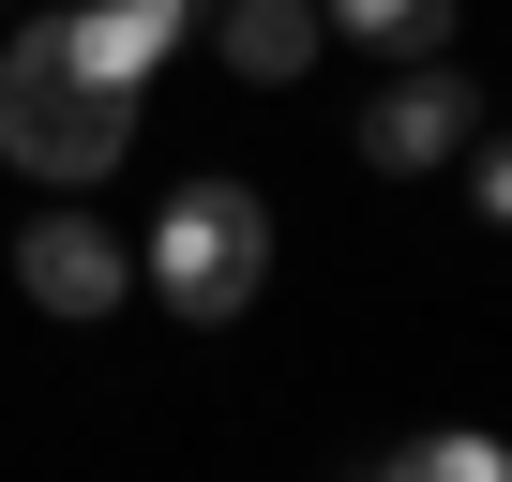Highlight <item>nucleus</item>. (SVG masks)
I'll use <instances>...</instances> for the list:
<instances>
[{
  "mask_svg": "<svg viewBox=\"0 0 512 482\" xmlns=\"http://www.w3.org/2000/svg\"><path fill=\"white\" fill-rule=\"evenodd\" d=\"M136 257H151V287H166L181 317H241L256 287H272V211H256L241 181H181Z\"/></svg>",
  "mask_w": 512,
  "mask_h": 482,
  "instance_id": "2",
  "label": "nucleus"
},
{
  "mask_svg": "<svg viewBox=\"0 0 512 482\" xmlns=\"http://www.w3.org/2000/svg\"><path fill=\"white\" fill-rule=\"evenodd\" d=\"M392 467H422V482H512V452H497V437H407Z\"/></svg>",
  "mask_w": 512,
  "mask_h": 482,
  "instance_id": "8",
  "label": "nucleus"
},
{
  "mask_svg": "<svg viewBox=\"0 0 512 482\" xmlns=\"http://www.w3.org/2000/svg\"><path fill=\"white\" fill-rule=\"evenodd\" d=\"M61 31H76L91 76H151V61L196 31V0H91V16H61Z\"/></svg>",
  "mask_w": 512,
  "mask_h": 482,
  "instance_id": "6",
  "label": "nucleus"
},
{
  "mask_svg": "<svg viewBox=\"0 0 512 482\" xmlns=\"http://www.w3.org/2000/svg\"><path fill=\"white\" fill-rule=\"evenodd\" d=\"M317 31H332L317 0H226V31H211V46H226V76H256V91H287V76L317 61Z\"/></svg>",
  "mask_w": 512,
  "mask_h": 482,
  "instance_id": "5",
  "label": "nucleus"
},
{
  "mask_svg": "<svg viewBox=\"0 0 512 482\" xmlns=\"http://www.w3.org/2000/svg\"><path fill=\"white\" fill-rule=\"evenodd\" d=\"M467 196H482V226H512V136H467Z\"/></svg>",
  "mask_w": 512,
  "mask_h": 482,
  "instance_id": "9",
  "label": "nucleus"
},
{
  "mask_svg": "<svg viewBox=\"0 0 512 482\" xmlns=\"http://www.w3.org/2000/svg\"><path fill=\"white\" fill-rule=\"evenodd\" d=\"M16 287H31L46 317H106V302L136 287V257H121V241H106L91 211H46V226L16 241Z\"/></svg>",
  "mask_w": 512,
  "mask_h": 482,
  "instance_id": "4",
  "label": "nucleus"
},
{
  "mask_svg": "<svg viewBox=\"0 0 512 482\" xmlns=\"http://www.w3.org/2000/svg\"><path fill=\"white\" fill-rule=\"evenodd\" d=\"M0 151H16L31 181H61V196H91L136 151V76H91L61 16L16 31V61H0Z\"/></svg>",
  "mask_w": 512,
  "mask_h": 482,
  "instance_id": "1",
  "label": "nucleus"
},
{
  "mask_svg": "<svg viewBox=\"0 0 512 482\" xmlns=\"http://www.w3.org/2000/svg\"><path fill=\"white\" fill-rule=\"evenodd\" d=\"M467 136H482V91H467V76H392V91L362 106V166H392V181L452 166Z\"/></svg>",
  "mask_w": 512,
  "mask_h": 482,
  "instance_id": "3",
  "label": "nucleus"
},
{
  "mask_svg": "<svg viewBox=\"0 0 512 482\" xmlns=\"http://www.w3.org/2000/svg\"><path fill=\"white\" fill-rule=\"evenodd\" d=\"M332 31H347V46H392V61H437L452 0H332Z\"/></svg>",
  "mask_w": 512,
  "mask_h": 482,
  "instance_id": "7",
  "label": "nucleus"
}]
</instances>
